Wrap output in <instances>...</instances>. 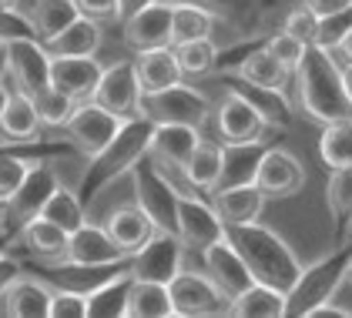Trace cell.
<instances>
[{
  "label": "cell",
  "instance_id": "obj_40",
  "mask_svg": "<svg viewBox=\"0 0 352 318\" xmlns=\"http://www.w3.org/2000/svg\"><path fill=\"white\" fill-rule=\"evenodd\" d=\"M74 104H78V101H71L67 94H60V91L51 87V84H47L44 91L34 94V107H37V117H41L44 131H60V128L67 124Z\"/></svg>",
  "mask_w": 352,
  "mask_h": 318
},
{
  "label": "cell",
  "instance_id": "obj_26",
  "mask_svg": "<svg viewBox=\"0 0 352 318\" xmlns=\"http://www.w3.org/2000/svg\"><path fill=\"white\" fill-rule=\"evenodd\" d=\"M101 44H104V24L78 14L60 34L44 41V51L51 57H87V54H101Z\"/></svg>",
  "mask_w": 352,
  "mask_h": 318
},
{
  "label": "cell",
  "instance_id": "obj_49",
  "mask_svg": "<svg viewBox=\"0 0 352 318\" xmlns=\"http://www.w3.org/2000/svg\"><path fill=\"white\" fill-rule=\"evenodd\" d=\"M329 51L336 54V60H339V64H352V27L339 37V41H336V44H332V47H329Z\"/></svg>",
  "mask_w": 352,
  "mask_h": 318
},
{
  "label": "cell",
  "instance_id": "obj_21",
  "mask_svg": "<svg viewBox=\"0 0 352 318\" xmlns=\"http://www.w3.org/2000/svg\"><path fill=\"white\" fill-rule=\"evenodd\" d=\"M104 228H108L111 241L131 258L138 248H144L148 241H151V235L158 231V221L151 218V214L144 212L138 201H131V205H121V208H114V212L101 221Z\"/></svg>",
  "mask_w": 352,
  "mask_h": 318
},
{
  "label": "cell",
  "instance_id": "obj_3",
  "mask_svg": "<svg viewBox=\"0 0 352 318\" xmlns=\"http://www.w3.org/2000/svg\"><path fill=\"white\" fill-rule=\"evenodd\" d=\"M151 131H155V124L148 121V117H128V121H121V128L118 134L108 141V148L98 155V158L87 161V168H84V181H81V191H94L98 185H104L111 178H118V174H124V171H131L138 161L148 155V144H151Z\"/></svg>",
  "mask_w": 352,
  "mask_h": 318
},
{
  "label": "cell",
  "instance_id": "obj_25",
  "mask_svg": "<svg viewBox=\"0 0 352 318\" xmlns=\"http://www.w3.org/2000/svg\"><path fill=\"white\" fill-rule=\"evenodd\" d=\"M17 241H21V248H24L41 268L64 262V251H67V231H64L60 225H54V221L41 218V214L30 218L28 225L17 231Z\"/></svg>",
  "mask_w": 352,
  "mask_h": 318
},
{
  "label": "cell",
  "instance_id": "obj_22",
  "mask_svg": "<svg viewBox=\"0 0 352 318\" xmlns=\"http://www.w3.org/2000/svg\"><path fill=\"white\" fill-rule=\"evenodd\" d=\"M212 194V208L221 218L225 228L232 225H248V221H258L262 212H265V194L258 191V185H232V188H218V191H208Z\"/></svg>",
  "mask_w": 352,
  "mask_h": 318
},
{
  "label": "cell",
  "instance_id": "obj_43",
  "mask_svg": "<svg viewBox=\"0 0 352 318\" xmlns=\"http://www.w3.org/2000/svg\"><path fill=\"white\" fill-rule=\"evenodd\" d=\"M265 51L285 67V71H296L298 60H302V54H305V44L298 41V37H292L289 30H278V34H272L269 41L262 44Z\"/></svg>",
  "mask_w": 352,
  "mask_h": 318
},
{
  "label": "cell",
  "instance_id": "obj_10",
  "mask_svg": "<svg viewBox=\"0 0 352 318\" xmlns=\"http://www.w3.org/2000/svg\"><path fill=\"white\" fill-rule=\"evenodd\" d=\"M215 131L221 144H255V141H265L272 124L245 94L228 91L215 111Z\"/></svg>",
  "mask_w": 352,
  "mask_h": 318
},
{
  "label": "cell",
  "instance_id": "obj_17",
  "mask_svg": "<svg viewBox=\"0 0 352 318\" xmlns=\"http://www.w3.org/2000/svg\"><path fill=\"white\" fill-rule=\"evenodd\" d=\"M255 185L265 198H292L302 191L305 185V168L302 161L285 151V148H265V155L258 161V171H255Z\"/></svg>",
  "mask_w": 352,
  "mask_h": 318
},
{
  "label": "cell",
  "instance_id": "obj_56",
  "mask_svg": "<svg viewBox=\"0 0 352 318\" xmlns=\"http://www.w3.org/2000/svg\"><path fill=\"white\" fill-rule=\"evenodd\" d=\"M349 231H352V225H349ZM349 231H346V235H349Z\"/></svg>",
  "mask_w": 352,
  "mask_h": 318
},
{
  "label": "cell",
  "instance_id": "obj_18",
  "mask_svg": "<svg viewBox=\"0 0 352 318\" xmlns=\"http://www.w3.org/2000/svg\"><path fill=\"white\" fill-rule=\"evenodd\" d=\"M0 141L7 148H34L44 141V124L37 117L34 98L17 87H10L3 114H0Z\"/></svg>",
  "mask_w": 352,
  "mask_h": 318
},
{
  "label": "cell",
  "instance_id": "obj_41",
  "mask_svg": "<svg viewBox=\"0 0 352 318\" xmlns=\"http://www.w3.org/2000/svg\"><path fill=\"white\" fill-rule=\"evenodd\" d=\"M34 161H37V155H21L14 148H0V205H7L14 198V191L28 178Z\"/></svg>",
  "mask_w": 352,
  "mask_h": 318
},
{
  "label": "cell",
  "instance_id": "obj_45",
  "mask_svg": "<svg viewBox=\"0 0 352 318\" xmlns=\"http://www.w3.org/2000/svg\"><path fill=\"white\" fill-rule=\"evenodd\" d=\"M78 10L84 17L98 21V24H121V10H118V0H74Z\"/></svg>",
  "mask_w": 352,
  "mask_h": 318
},
{
  "label": "cell",
  "instance_id": "obj_37",
  "mask_svg": "<svg viewBox=\"0 0 352 318\" xmlns=\"http://www.w3.org/2000/svg\"><path fill=\"white\" fill-rule=\"evenodd\" d=\"M319 158H322V164L329 171L332 168H349L352 164V117H339V121L322 124Z\"/></svg>",
  "mask_w": 352,
  "mask_h": 318
},
{
  "label": "cell",
  "instance_id": "obj_42",
  "mask_svg": "<svg viewBox=\"0 0 352 318\" xmlns=\"http://www.w3.org/2000/svg\"><path fill=\"white\" fill-rule=\"evenodd\" d=\"M319 24H322V17H319L309 3H302V7H296V10L285 17L282 30H289L292 37H298L305 47H312V44H319Z\"/></svg>",
  "mask_w": 352,
  "mask_h": 318
},
{
  "label": "cell",
  "instance_id": "obj_38",
  "mask_svg": "<svg viewBox=\"0 0 352 318\" xmlns=\"http://www.w3.org/2000/svg\"><path fill=\"white\" fill-rule=\"evenodd\" d=\"M175 57H178V67H182V78L195 80L212 74L218 64V44L212 37H195V41H185V44H175L171 47Z\"/></svg>",
  "mask_w": 352,
  "mask_h": 318
},
{
  "label": "cell",
  "instance_id": "obj_9",
  "mask_svg": "<svg viewBox=\"0 0 352 318\" xmlns=\"http://www.w3.org/2000/svg\"><path fill=\"white\" fill-rule=\"evenodd\" d=\"M7 84L30 98L51 84V54L37 37L21 34L7 41Z\"/></svg>",
  "mask_w": 352,
  "mask_h": 318
},
{
  "label": "cell",
  "instance_id": "obj_30",
  "mask_svg": "<svg viewBox=\"0 0 352 318\" xmlns=\"http://www.w3.org/2000/svg\"><path fill=\"white\" fill-rule=\"evenodd\" d=\"M235 78L242 80V84H252V87H265V91L285 94L289 91V80H292V71H285L265 47H258V51L245 54L242 60H239Z\"/></svg>",
  "mask_w": 352,
  "mask_h": 318
},
{
  "label": "cell",
  "instance_id": "obj_19",
  "mask_svg": "<svg viewBox=\"0 0 352 318\" xmlns=\"http://www.w3.org/2000/svg\"><path fill=\"white\" fill-rule=\"evenodd\" d=\"M101 57L87 54V57H51V87L60 94H67L71 101H91L98 80H101Z\"/></svg>",
  "mask_w": 352,
  "mask_h": 318
},
{
  "label": "cell",
  "instance_id": "obj_28",
  "mask_svg": "<svg viewBox=\"0 0 352 318\" xmlns=\"http://www.w3.org/2000/svg\"><path fill=\"white\" fill-rule=\"evenodd\" d=\"M269 141H255V144H225L221 151V171H218V181L212 191L218 188H232V185H252L255 181V171H258V161L265 155Z\"/></svg>",
  "mask_w": 352,
  "mask_h": 318
},
{
  "label": "cell",
  "instance_id": "obj_48",
  "mask_svg": "<svg viewBox=\"0 0 352 318\" xmlns=\"http://www.w3.org/2000/svg\"><path fill=\"white\" fill-rule=\"evenodd\" d=\"M319 17H329V14H339V10H346V7H352V0H305Z\"/></svg>",
  "mask_w": 352,
  "mask_h": 318
},
{
  "label": "cell",
  "instance_id": "obj_53",
  "mask_svg": "<svg viewBox=\"0 0 352 318\" xmlns=\"http://www.w3.org/2000/svg\"><path fill=\"white\" fill-rule=\"evenodd\" d=\"M7 94H10V84H7V80H0V114H3V104H7ZM0 148H7V144L0 141Z\"/></svg>",
  "mask_w": 352,
  "mask_h": 318
},
{
  "label": "cell",
  "instance_id": "obj_4",
  "mask_svg": "<svg viewBox=\"0 0 352 318\" xmlns=\"http://www.w3.org/2000/svg\"><path fill=\"white\" fill-rule=\"evenodd\" d=\"M352 262V245L332 251L329 258L316 262V265L302 268L298 282L289 288V302H285V315L289 318H305L316 305H322L329 298H336V292L346 285V271Z\"/></svg>",
  "mask_w": 352,
  "mask_h": 318
},
{
  "label": "cell",
  "instance_id": "obj_16",
  "mask_svg": "<svg viewBox=\"0 0 352 318\" xmlns=\"http://www.w3.org/2000/svg\"><path fill=\"white\" fill-rule=\"evenodd\" d=\"M198 258H201V271L215 282L218 292L225 295L228 302H232L239 292H245V288L255 282V278L248 275V265L242 262V255L235 251V245L225 238V235H221L218 241H212V245H208Z\"/></svg>",
  "mask_w": 352,
  "mask_h": 318
},
{
  "label": "cell",
  "instance_id": "obj_1",
  "mask_svg": "<svg viewBox=\"0 0 352 318\" xmlns=\"http://www.w3.org/2000/svg\"><path fill=\"white\" fill-rule=\"evenodd\" d=\"M292 78H296L298 107L312 121L329 124L339 117H352V104L346 98V84H342V64L329 47H319V44L305 47Z\"/></svg>",
  "mask_w": 352,
  "mask_h": 318
},
{
  "label": "cell",
  "instance_id": "obj_6",
  "mask_svg": "<svg viewBox=\"0 0 352 318\" xmlns=\"http://www.w3.org/2000/svg\"><path fill=\"white\" fill-rule=\"evenodd\" d=\"M171 295V312L175 318H218L228 315V298L218 292V285L201 271V268H185L175 271L168 282Z\"/></svg>",
  "mask_w": 352,
  "mask_h": 318
},
{
  "label": "cell",
  "instance_id": "obj_23",
  "mask_svg": "<svg viewBox=\"0 0 352 318\" xmlns=\"http://www.w3.org/2000/svg\"><path fill=\"white\" fill-rule=\"evenodd\" d=\"M135 188H138V205L158 221V228L175 231V201H178V198H175V191L155 174V168L148 164V155L135 164Z\"/></svg>",
  "mask_w": 352,
  "mask_h": 318
},
{
  "label": "cell",
  "instance_id": "obj_36",
  "mask_svg": "<svg viewBox=\"0 0 352 318\" xmlns=\"http://www.w3.org/2000/svg\"><path fill=\"white\" fill-rule=\"evenodd\" d=\"M221 151H225L221 141H212V137L201 134L198 144H195V151H191L188 161H185L188 178L195 181V188H201L205 194H208L218 181V171H221Z\"/></svg>",
  "mask_w": 352,
  "mask_h": 318
},
{
  "label": "cell",
  "instance_id": "obj_34",
  "mask_svg": "<svg viewBox=\"0 0 352 318\" xmlns=\"http://www.w3.org/2000/svg\"><path fill=\"white\" fill-rule=\"evenodd\" d=\"M212 30H215V14L212 10L188 3V0L171 3V47L195 41V37H212Z\"/></svg>",
  "mask_w": 352,
  "mask_h": 318
},
{
  "label": "cell",
  "instance_id": "obj_14",
  "mask_svg": "<svg viewBox=\"0 0 352 318\" xmlns=\"http://www.w3.org/2000/svg\"><path fill=\"white\" fill-rule=\"evenodd\" d=\"M67 265H87V268H101V265H124L128 255L111 241L108 228L101 221H84L81 228H74L67 235V251H64ZM60 265V262H57Z\"/></svg>",
  "mask_w": 352,
  "mask_h": 318
},
{
  "label": "cell",
  "instance_id": "obj_7",
  "mask_svg": "<svg viewBox=\"0 0 352 318\" xmlns=\"http://www.w3.org/2000/svg\"><path fill=\"white\" fill-rule=\"evenodd\" d=\"M118 128H121V117H114L111 111H104L94 101H81V104H74L67 124L60 128V137L74 155L91 161L108 148V141L118 134Z\"/></svg>",
  "mask_w": 352,
  "mask_h": 318
},
{
  "label": "cell",
  "instance_id": "obj_2",
  "mask_svg": "<svg viewBox=\"0 0 352 318\" xmlns=\"http://www.w3.org/2000/svg\"><path fill=\"white\" fill-rule=\"evenodd\" d=\"M225 238L235 245V251L242 255V262L248 265V275L255 282L272 285V288H278L285 295L298 282L302 262L296 258V251L289 248V241L282 235H275L262 221L232 225V228H225Z\"/></svg>",
  "mask_w": 352,
  "mask_h": 318
},
{
  "label": "cell",
  "instance_id": "obj_32",
  "mask_svg": "<svg viewBox=\"0 0 352 318\" xmlns=\"http://www.w3.org/2000/svg\"><path fill=\"white\" fill-rule=\"evenodd\" d=\"M128 288H131V271L124 265L87 292V318H124Z\"/></svg>",
  "mask_w": 352,
  "mask_h": 318
},
{
  "label": "cell",
  "instance_id": "obj_15",
  "mask_svg": "<svg viewBox=\"0 0 352 318\" xmlns=\"http://www.w3.org/2000/svg\"><path fill=\"white\" fill-rule=\"evenodd\" d=\"M121 41L131 51H151V47H171V3L155 0L121 21Z\"/></svg>",
  "mask_w": 352,
  "mask_h": 318
},
{
  "label": "cell",
  "instance_id": "obj_33",
  "mask_svg": "<svg viewBox=\"0 0 352 318\" xmlns=\"http://www.w3.org/2000/svg\"><path fill=\"white\" fill-rule=\"evenodd\" d=\"M201 131L188 128V124H155L151 131V144H148V155L162 161H175V164H185L188 155L195 151Z\"/></svg>",
  "mask_w": 352,
  "mask_h": 318
},
{
  "label": "cell",
  "instance_id": "obj_52",
  "mask_svg": "<svg viewBox=\"0 0 352 318\" xmlns=\"http://www.w3.org/2000/svg\"><path fill=\"white\" fill-rule=\"evenodd\" d=\"M0 80H7V41H0Z\"/></svg>",
  "mask_w": 352,
  "mask_h": 318
},
{
  "label": "cell",
  "instance_id": "obj_13",
  "mask_svg": "<svg viewBox=\"0 0 352 318\" xmlns=\"http://www.w3.org/2000/svg\"><path fill=\"white\" fill-rule=\"evenodd\" d=\"M175 235L182 238L185 251L201 255L212 241L225 235V225L215 214L212 201H205V198H178L175 201Z\"/></svg>",
  "mask_w": 352,
  "mask_h": 318
},
{
  "label": "cell",
  "instance_id": "obj_35",
  "mask_svg": "<svg viewBox=\"0 0 352 318\" xmlns=\"http://www.w3.org/2000/svg\"><path fill=\"white\" fill-rule=\"evenodd\" d=\"M41 218H47V221L60 225V228L71 235L74 228H81L84 221H87L81 191H78V188H71V185H57L54 191L47 194V201H44V208H41Z\"/></svg>",
  "mask_w": 352,
  "mask_h": 318
},
{
  "label": "cell",
  "instance_id": "obj_5",
  "mask_svg": "<svg viewBox=\"0 0 352 318\" xmlns=\"http://www.w3.org/2000/svg\"><path fill=\"white\" fill-rule=\"evenodd\" d=\"M138 114L148 117L151 124H188V128L205 131V124L212 121V104L201 91H195L191 84L178 80L164 91L141 94Z\"/></svg>",
  "mask_w": 352,
  "mask_h": 318
},
{
  "label": "cell",
  "instance_id": "obj_57",
  "mask_svg": "<svg viewBox=\"0 0 352 318\" xmlns=\"http://www.w3.org/2000/svg\"><path fill=\"white\" fill-rule=\"evenodd\" d=\"M349 241H352V231H349Z\"/></svg>",
  "mask_w": 352,
  "mask_h": 318
},
{
  "label": "cell",
  "instance_id": "obj_29",
  "mask_svg": "<svg viewBox=\"0 0 352 318\" xmlns=\"http://www.w3.org/2000/svg\"><path fill=\"white\" fill-rule=\"evenodd\" d=\"M285 302L289 295L262 285V282H252L245 292H239L228 302V315L232 318H285Z\"/></svg>",
  "mask_w": 352,
  "mask_h": 318
},
{
  "label": "cell",
  "instance_id": "obj_58",
  "mask_svg": "<svg viewBox=\"0 0 352 318\" xmlns=\"http://www.w3.org/2000/svg\"><path fill=\"white\" fill-rule=\"evenodd\" d=\"M0 231H3V228H0Z\"/></svg>",
  "mask_w": 352,
  "mask_h": 318
},
{
  "label": "cell",
  "instance_id": "obj_11",
  "mask_svg": "<svg viewBox=\"0 0 352 318\" xmlns=\"http://www.w3.org/2000/svg\"><path fill=\"white\" fill-rule=\"evenodd\" d=\"M182 265H185V245L168 228H158L151 241L128 258V271L135 278H151V282H164V285L175 278V271H182Z\"/></svg>",
  "mask_w": 352,
  "mask_h": 318
},
{
  "label": "cell",
  "instance_id": "obj_12",
  "mask_svg": "<svg viewBox=\"0 0 352 318\" xmlns=\"http://www.w3.org/2000/svg\"><path fill=\"white\" fill-rule=\"evenodd\" d=\"M94 104H101L104 111H111L114 117L128 121L138 114V104H141V84H138L135 64L131 60H114V64H104L101 71V80L91 94Z\"/></svg>",
  "mask_w": 352,
  "mask_h": 318
},
{
  "label": "cell",
  "instance_id": "obj_31",
  "mask_svg": "<svg viewBox=\"0 0 352 318\" xmlns=\"http://www.w3.org/2000/svg\"><path fill=\"white\" fill-rule=\"evenodd\" d=\"M124 318H175L168 285H164V282H151V278H135V275H131Z\"/></svg>",
  "mask_w": 352,
  "mask_h": 318
},
{
  "label": "cell",
  "instance_id": "obj_20",
  "mask_svg": "<svg viewBox=\"0 0 352 318\" xmlns=\"http://www.w3.org/2000/svg\"><path fill=\"white\" fill-rule=\"evenodd\" d=\"M51 285L44 278L14 275L0 292V318H47Z\"/></svg>",
  "mask_w": 352,
  "mask_h": 318
},
{
  "label": "cell",
  "instance_id": "obj_39",
  "mask_svg": "<svg viewBox=\"0 0 352 318\" xmlns=\"http://www.w3.org/2000/svg\"><path fill=\"white\" fill-rule=\"evenodd\" d=\"M325 205L332 218L342 225V231H349L352 225V164L349 168H332L329 185H325Z\"/></svg>",
  "mask_w": 352,
  "mask_h": 318
},
{
  "label": "cell",
  "instance_id": "obj_54",
  "mask_svg": "<svg viewBox=\"0 0 352 318\" xmlns=\"http://www.w3.org/2000/svg\"><path fill=\"white\" fill-rule=\"evenodd\" d=\"M14 7H17V0H0V14L3 10H14Z\"/></svg>",
  "mask_w": 352,
  "mask_h": 318
},
{
  "label": "cell",
  "instance_id": "obj_47",
  "mask_svg": "<svg viewBox=\"0 0 352 318\" xmlns=\"http://www.w3.org/2000/svg\"><path fill=\"white\" fill-rule=\"evenodd\" d=\"M14 275H21V265H17V258L3 248V251H0V292H3V285H7Z\"/></svg>",
  "mask_w": 352,
  "mask_h": 318
},
{
  "label": "cell",
  "instance_id": "obj_50",
  "mask_svg": "<svg viewBox=\"0 0 352 318\" xmlns=\"http://www.w3.org/2000/svg\"><path fill=\"white\" fill-rule=\"evenodd\" d=\"M148 3H155V0H118L121 21H124V17H131V14H135V10H141V7H148Z\"/></svg>",
  "mask_w": 352,
  "mask_h": 318
},
{
  "label": "cell",
  "instance_id": "obj_55",
  "mask_svg": "<svg viewBox=\"0 0 352 318\" xmlns=\"http://www.w3.org/2000/svg\"><path fill=\"white\" fill-rule=\"evenodd\" d=\"M346 285L352 288V262H349V271H346Z\"/></svg>",
  "mask_w": 352,
  "mask_h": 318
},
{
  "label": "cell",
  "instance_id": "obj_46",
  "mask_svg": "<svg viewBox=\"0 0 352 318\" xmlns=\"http://www.w3.org/2000/svg\"><path fill=\"white\" fill-rule=\"evenodd\" d=\"M305 318H352V308L336 305V298H329V302H322V305H316Z\"/></svg>",
  "mask_w": 352,
  "mask_h": 318
},
{
  "label": "cell",
  "instance_id": "obj_24",
  "mask_svg": "<svg viewBox=\"0 0 352 318\" xmlns=\"http://www.w3.org/2000/svg\"><path fill=\"white\" fill-rule=\"evenodd\" d=\"M17 10L28 24L30 37H37L41 44L51 41L54 34H60L81 14L74 0H17Z\"/></svg>",
  "mask_w": 352,
  "mask_h": 318
},
{
  "label": "cell",
  "instance_id": "obj_27",
  "mask_svg": "<svg viewBox=\"0 0 352 318\" xmlns=\"http://www.w3.org/2000/svg\"><path fill=\"white\" fill-rule=\"evenodd\" d=\"M135 64L138 84H141V94H151V91H164L171 84H178L182 78V67H178V57L171 47H151V51H138L131 57Z\"/></svg>",
  "mask_w": 352,
  "mask_h": 318
},
{
  "label": "cell",
  "instance_id": "obj_8",
  "mask_svg": "<svg viewBox=\"0 0 352 318\" xmlns=\"http://www.w3.org/2000/svg\"><path fill=\"white\" fill-rule=\"evenodd\" d=\"M57 185H60V181H57L54 168H51V158H37L30 164L28 178L14 191V198H10L7 205H0V228H3L7 235H17L30 218L41 214L47 194H51Z\"/></svg>",
  "mask_w": 352,
  "mask_h": 318
},
{
  "label": "cell",
  "instance_id": "obj_51",
  "mask_svg": "<svg viewBox=\"0 0 352 318\" xmlns=\"http://www.w3.org/2000/svg\"><path fill=\"white\" fill-rule=\"evenodd\" d=\"M342 84H346V98L352 104V64H342Z\"/></svg>",
  "mask_w": 352,
  "mask_h": 318
},
{
  "label": "cell",
  "instance_id": "obj_44",
  "mask_svg": "<svg viewBox=\"0 0 352 318\" xmlns=\"http://www.w3.org/2000/svg\"><path fill=\"white\" fill-rule=\"evenodd\" d=\"M47 318H87V295L74 292V288H54L51 285Z\"/></svg>",
  "mask_w": 352,
  "mask_h": 318
}]
</instances>
